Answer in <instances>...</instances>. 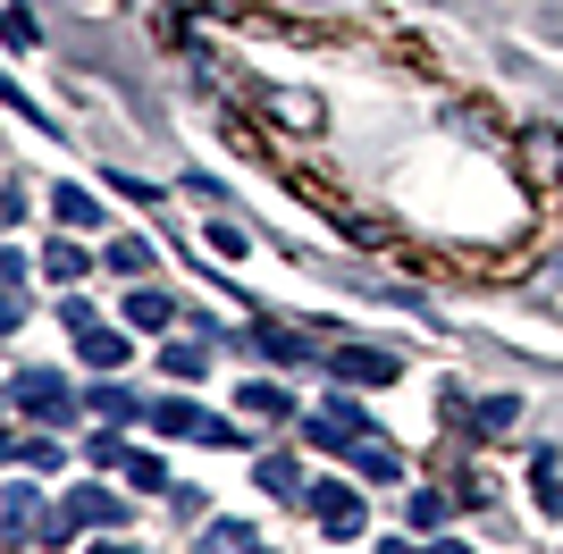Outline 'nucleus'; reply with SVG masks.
<instances>
[{
	"label": "nucleus",
	"mask_w": 563,
	"mask_h": 554,
	"mask_svg": "<svg viewBox=\"0 0 563 554\" xmlns=\"http://www.w3.org/2000/svg\"><path fill=\"white\" fill-rule=\"evenodd\" d=\"M471 420H479V429L496 437V429H514V420H521V403H514V395H488V403H479Z\"/></svg>",
	"instance_id": "19"
},
{
	"label": "nucleus",
	"mask_w": 563,
	"mask_h": 554,
	"mask_svg": "<svg viewBox=\"0 0 563 554\" xmlns=\"http://www.w3.org/2000/svg\"><path fill=\"white\" fill-rule=\"evenodd\" d=\"M34 512H43L34 487H9V538H34Z\"/></svg>",
	"instance_id": "20"
},
{
	"label": "nucleus",
	"mask_w": 563,
	"mask_h": 554,
	"mask_svg": "<svg viewBox=\"0 0 563 554\" xmlns=\"http://www.w3.org/2000/svg\"><path fill=\"white\" fill-rule=\"evenodd\" d=\"M429 554H471V546H463V538H438V546H429Z\"/></svg>",
	"instance_id": "28"
},
{
	"label": "nucleus",
	"mask_w": 563,
	"mask_h": 554,
	"mask_svg": "<svg viewBox=\"0 0 563 554\" xmlns=\"http://www.w3.org/2000/svg\"><path fill=\"white\" fill-rule=\"evenodd\" d=\"M345 462L362 470V479H404V454H396L387 437H353V445H345Z\"/></svg>",
	"instance_id": "5"
},
{
	"label": "nucleus",
	"mask_w": 563,
	"mask_h": 554,
	"mask_svg": "<svg viewBox=\"0 0 563 554\" xmlns=\"http://www.w3.org/2000/svg\"><path fill=\"white\" fill-rule=\"evenodd\" d=\"M76 353H85V369H118L135 345H126L118 328H76Z\"/></svg>",
	"instance_id": "6"
},
{
	"label": "nucleus",
	"mask_w": 563,
	"mask_h": 554,
	"mask_svg": "<svg viewBox=\"0 0 563 554\" xmlns=\"http://www.w3.org/2000/svg\"><path fill=\"white\" fill-rule=\"evenodd\" d=\"M126 479L135 487H168V470H161V454H126Z\"/></svg>",
	"instance_id": "26"
},
{
	"label": "nucleus",
	"mask_w": 563,
	"mask_h": 554,
	"mask_svg": "<svg viewBox=\"0 0 563 554\" xmlns=\"http://www.w3.org/2000/svg\"><path fill=\"white\" fill-rule=\"evenodd\" d=\"M143 420H152L161 437H202V412H194L186 395H168V403H152V412H143Z\"/></svg>",
	"instance_id": "7"
},
{
	"label": "nucleus",
	"mask_w": 563,
	"mask_h": 554,
	"mask_svg": "<svg viewBox=\"0 0 563 554\" xmlns=\"http://www.w3.org/2000/svg\"><path fill=\"white\" fill-rule=\"evenodd\" d=\"M59 505H68L76 521H85V530H118V521H126V505H118L110 487H68V496H59Z\"/></svg>",
	"instance_id": "4"
},
{
	"label": "nucleus",
	"mask_w": 563,
	"mask_h": 554,
	"mask_svg": "<svg viewBox=\"0 0 563 554\" xmlns=\"http://www.w3.org/2000/svg\"><path fill=\"white\" fill-rule=\"evenodd\" d=\"M412 530H446V496H429V487H421V496H412Z\"/></svg>",
	"instance_id": "25"
},
{
	"label": "nucleus",
	"mask_w": 563,
	"mask_h": 554,
	"mask_svg": "<svg viewBox=\"0 0 563 554\" xmlns=\"http://www.w3.org/2000/svg\"><path fill=\"white\" fill-rule=\"evenodd\" d=\"M253 479H261V496H303V462L295 454H261Z\"/></svg>",
	"instance_id": "8"
},
{
	"label": "nucleus",
	"mask_w": 563,
	"mask_h": 554,
	"mask_svg": "<svg viewBox=\"0 0 563 554\" xmlns=\"http://www.w3.org/2000/svg\"><path fill=\"white\" fill-rule=\"evenodd\" d=\"M126 454H135V445L118 437V429H101V437H85V462H93V470H126Z\"/></svg>",
	"instance_id": "14"
},
{
	"label": "nucleus",
	"mask_w": 563,
	"mask_h": 554,
	"mask_svg": "<svg viewBox=\"0 0 563 554\" xmlns=\"http://www.w3.org/2000/svg\"><path fill=\"white\" fill-rule=\"evenodd\" d=\"M85 403H93L101 420H126V412H135V395H126V387H93V395H85Z\"/></svg>",
	"instance_id": "24"
},
{
	"label": "nucleus",
	"mask_w": 563,
	"mask_h": 554,
	"mask_svg": "<svg viewBox=\"0 0 563 554\" xmlns=\"http://www.w3.org/2000/svg\"><path fill=\"white\" fill-rule=\"evenodd\" d=\"M253 546H261L253 521H211V530H202V554H253Z\"/></svg>",
	"instance_id": "10"
},
{
	"label": "nucleus",
	"mask_w": 563,
	"mask_h": 554,
	"mask_svg": "<svg viewBox=\"0 0 563 554\" xmlns=\"http://www.w3.org/2000/svg\"><path fill=\"white\" fill-rule=\"evenodd\" d=\"M329 369H336V378H353V387H396V378H404L396 353H371V345H336Z\"/></svg>",
	"instance_id": "3"
},
{
	"label": "nucleus",
	"mask_w": 563,
	"mask_h": 554,
	"mask_svg": "<svg viewBox=\"0 0 563 554\" xmlns=\"http://www.w3.org/2000/svg\"><path fill=\"white\" fill-rule=\"evenodd\" d=\"M177 320V302L161 295V286H135V295H126V328H168Z\"/></svg>",
	"instance_id": "9"
},
{
	"label": "nucleus",
	"mask_w": 563,
	"mask_h": 554,
	"mask_svg": "<svg viewBox=\"0 0 563 554\" xmlns=\"http://www.w3.org/2000/svg\"><path fill=\"white\" fill-rule=\"evenodd\" d=\"M101 261H110V269L126 277V286H135V277H152V244H110Z\"/></svg>",
	"instance_id": "15"
},
{
	"label": "nucleus",
	"mask_w": 563,
	"mask_h": 554,
	"mask_svg": "<svg viewBox=\"0 0 563 554\" xmlns=\"http://www.w3.org/2000/svg\"><path fill=\"white\" fill-rule=\"evenodd\" d=\"M261 353H269V362H303V336H295V328H269V320H261Z\"/></svg>",
	"instance_id": "17"
},
{
	"label": "nucleus",
	"mask_w": 563,
	"mask_h": 554,
	"mask_svg": "<svg viewBox=\"0 0 563 554\" xmlns=\"http://www.w3.org/2000/svg\"><path fill=\"white\" fill-rule=\"evenodd\" d=\"M202 244H211V253H219V261H244V253H253V244H244V228H228V219H219V228H211V235H202Z\"/></svg>",
	"instance_id": "23"
},
{
	"label": "nucleus",
	"mask_w": 563,
	"mask_h": 554,
	"mask_svg": "<svg viewBox=\"0 0 563 554\" xmlns=\"http://www.w3.org/2000/svg\"><path fill=\"white\" fill-rule=\"evenodd\" d=\"M43 269L59 277V286H76V277L93 269V253H85V244H51V253H43Z\"/></svg>",
	"instance_id": "12"
},
{
	"label": "nucleus",
	"mask_w": 563,
	"mask_h": 554,
	"mask_svg": "<svg viewBox=\"0 0 563 554\" xmlns=\"http://www.w3.org/2000/svg\"><path fill=\"white\" fill-rule=\"evenodd\" d=\"M530 487H539V505H563V470H555V454L539 445V470H530Z\"/></svg>",
	"instance_id": "22"
},
{
	"label": "nucleus",
	"mask_w": 563,
	"mask_h": 554,
	"mask_svg": "<svg viewBox=\"0 0 563 554\" xmlns=\"http://www.w3.org/2000/svg\"><path fill=\"white\" fill-rule=\"evenodd\" d=\"M93 219H101V202H93V193L59 185V228H93Z\"/></svg>",
	"instance_id": "16"
},
{
	"label": "nucleus",
	"mask_w": 563,
	"mask_h": 554,
	"mask_svg": "<svg viewBox=\"0 0 563 554\" xmlns=\"http://www.w3.org/2000/svg\"><path fill=\"white\" fill-rule=\"evenodd\" d=\"M161 369H168V378H202V369H211V345H194V336H186V345L161 353Z\"/></svg>",
	"instance_id": "13"
},
{
	"label": "nucleus",
	"mask_w": 563,
	"mask_h": 554,
	"mask_svg": "<svg viewBox=\"0 0 563 554\" xmlns=\"http://www.w3.org/2000/svg\"><path fill=\"white\" fill-rule=\"evenodd\" d=\"M303 505H311V521H320L329 538H362V521H371V512H362V496H353L345 479H311Z\"/></svg>",
	"instance_id": "1"
},
{
	"label": "nucleus",
	"mask_w": 563,
	"mask_h": 554,
	"mask_svg": "<svg viewBox=\"0 0 563 554\" xmlns=\"http://www.w3.org/2000/svg\"><path fill=\"white\" fill-rule=\"evenodd\" d=\"M9 51H34V9H9Z\"/></svg>",
	"instance_id": "27"
},
{
	"label": "nucleus",
	"mask_w": 563,
	"mask_h": 554,
	"mask_svg": "<svg viewBox=\"0 0 563 554\" xmlns=\"http://www.w3.org/2000/svg\"><path fill=\"white\" fill-rule=\"evenodd\" d=\"M253 554H269V546H253Z\"/></svg>",
	"instance_id": "30"
},
{
	"label": "nucleus",
	"mask_w": 563,
	"mask_h": 554,
	"mask_svg": "<svg viewBox=\"0 0 563 554\" xmlns=\"http://www.w3.org/2000/svg\"><path fill=\"white\" fill-rule=\"evenodd\" d=\"M9 395H18V412H25V420H68V412H76V395L59 387L51 369H18V387H9Z\"/></svg>",
	"instance_id": "2"
},
{
	"label": "nucleus",
	"mask_w": 563,
	"mask_h": 554,
	"mask_svg": "<svg viewBox=\"0 0 563 554\" xmlns=\"http://www.w3.org/2000/svg\"><path fill=\"white\" fill-rule=\"evenodd\" d=\"M378 554H421V546H404V538H387V546H378Z\"/></svg>",
	"instance_id": "29"
},
{
	"label": "nucleus",
	"mask_w": 563,
	"mask_h": 554,
	"mask_svg": "<svg viewBox=\"0 0 563 554\" xmlns=\"http://www.w3.org/2000/svg\"><path fill=\"white\" fill-rule=\"evenodd\" d=\"M9 454H18L25 470H59V445H51V437H18Z\"/></svg>",
	"instance_id": "21"
},
{
	"label": "nucleus",
	"mask_w": 563,
	"mask_h": 554,
	"mask_svg": "<svg viewBox=\"0 0 563 554\" xmlns=\"http://www.w3.org/2000/svg\"><path fill=\"white\" fill-rule=\"evenodd\" d=\"M244 412L253 420H295V395L269 387V378H253V387H244Z\"/></svg>",
	"instance_id": "11"
},
{
	"label": "nucleus",
	"mask_w": 563,
	"mask_h": 554,
	"mask_svg": "<svg viewBox=\"0 0 563 554\" xmlns=\"http://www.w3.org/2000/svg\"><path fill=\"white\" fill-rule=\"evenodd\" d=\"M329 420H336V437H371V420H362L353 395H329Z\"/></svg>",
	"instance_id": "18"
}]
</instances>
